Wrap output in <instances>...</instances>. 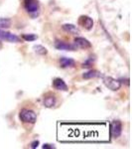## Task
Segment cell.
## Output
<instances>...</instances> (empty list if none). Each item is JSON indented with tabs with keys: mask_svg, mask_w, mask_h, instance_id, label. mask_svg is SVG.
Listing matches in <instances>:
<instances>
[{
	"mask_svg": "<svg viewBox=\"0 0 132 149\" xmlns=\"http://www.w3.org/2000/svg\"><path fill=\"white\" fill-rule=\"evenodd\" d=\"M21 121L23 123H30V124H34L37 121V114L35 113L33 110L28 109H23L20 111L19 114Z\"/></svg>",
	"mask_w": 132,
	"mask_h": 149,
	"instance_id": "1",
	"label": "cell"
},
{
	"mask_svg": "<svg viewBox=\"0 0 132 149\" xmlns=\"http://www.w3.org/2000/svg\"><path fill=\"white\" fill-rule=\"evenodd\" d=\"M24 9L32 16L38 15L40 10V3L38 0H23Z\"/></svg>",
	"mask_w": 132,
	"mask_h": 149,
	"instance_id": "2",
	"label": "cell"
},
{
	"mask_svg": "<svg viewBox=\"0 0 132 149\" xmlns=\"http://www.w3.org/2000/svg\"><path fill=\"white\" fill-rule=\"evenodd\" d=\"M104 84L105 85L106 88H108L109 90L113 91V92H116L120 88L121 86V83L119 81L115 80V79L111 78V77H104Z\"/></svg>",
	"mask_w": 132,
	"mask_h": 149,
	"instance_id": "3",
	"label": "cell"
},
{
	"mask_svg": "<svg viewBox=\"0 0 132 149\" xmlns=\"http://www.w3.org/2000/svg\"><path fill=\"white\" fill-rule=\"evenodd\" d=\"M122 132V124L121 121L113 120L109 125V134H111L112 137H119Z\"/></svg>",
	"mask_w": 132,
	"mask_h": 149,
	"instance_id": "4",
	"label": "cell"
},
{
	"mask_svg": "<svg viewBox=\"0 0 132 149\" xmlns=\"http://www.w3.org/2000/svg\"><path fill=\"white\" fill-rule=\"evenodd\" d=\"M0 40L3 41H7V42L10 43H20L21 39L16 36L15 34H12L10 32H7V31H4L0 28Z\"/></svg>",
	"mask_w": 132,
	"mask_h": 149,
	"instance_id": "5",
	"label": "cell"
},
{
	"mask_svg": "<svg viewBox=\"0 0 132 149\" xmlns=\"http://www.w3.org/2000/svg\"><path fill=\"white\" fill-rule=\"evenodd\" d=\"M75 45L76 47L81 48V49H90V48H92V44H90V41L83 37H76Z\"/></svg>",
	"mask_w": 132,
	"mask_h": 149,
	"instance_id": "6",
	"label": "cell"
},
{
	"mask_svg": "<svg viewBox=\"0 0 132 149\" xmlns=\"http://www.w3.org/2000/svg\"><path fill=\"white\" fill-rule=\"evenodd\" d=\"M79 24L83 26L85 29H86V30H90L93 26V21L90 17L85 15L80 17V19H79Z\"/></svg>",
	"mask_w": 132,
	"mask_h": 149,
	"instance_id": "7",
	"label": "cell"
},
{
	"mask_svg": "<svg viewBox=\"0 0 132 149\" xmlns=\"http://www.w3.org/2000/svg\"><path fill=\"white\" fill-rule=\"evenodd\" d=\"M53 88L57 91H63V92H67L69 90L67 84L60 78H56L53 81Z\"/></svg>",
	"mask_w": 132,
	"mask_h": 149,
	"instance_id": "8",
	"label": "cell"
},
{
	"mask_svg": "<svg viewBox=\"0 0 132 149\" xmlns=\"http://www.w3.org/2000/svg\"><path fill=\"white\" fill-rule=\"evenodd\" d=\"M55 47L58 50H64V51H75L76 50V46L68 44V43H65L63 41H56Z\"/></svg>",
	"mask_w": 132,
	"mask_h": 149,
	"instance_id": "9",
	"label": "cell"
},
{
	"mask_svg": "<svg viewBox=\"0 0 132 149\" xmlns=\"http://www.w3.org/2000/svg\"><path fill=\"white\" fill-rule=\"evenodd\" d=\"M56 102H57V100H56V97L52 93H48L46 97H44V105L48 109L50 107H53L56 105Z\"/></svg>",
	"mask_w": 132,
	"mask_h": 149,
	"instance_id": "10",
	"label": "cell"
},
{
	"mask_svg": "<svg viewBox=\"0 0 132 149\" xmlns=\"http://www.w3.org/2000/svg\"><path fill=\"white\" fill-rule=\"evenodd\" d=\"M60 65H61L62 68H72L76 65V62L72 58L63 57L60 59Z\"/></svg>",
	"mask_w": 132,
	"mask_h": 149,
	"instance_id": "11",
	"label": "cell"
},
{
	"mask_svg": "<svg viewBox=\"0 0 132 149\" xmlns=\"http://www.w3.org/2000/svg\"><path fill=\"white\" fill-rule=\"evenodd\" d=\"M63 29L66 32L69 33V34H73V35L80 34V30H79L78 27L74 25V24H64Z\"/></svg>",
	"mask_w": 132,
	"mask_h": 149,
	"instance_id": "12",
	"label": "cell"
},
{
	"mask_svg": "<svg viewBox=\"0 0 132 149\" xmlns=\"http://www.w3.org/2000/svg\"><path fill=\"white\" fill-rule=\"evenodd\" d=\"M98 74H99V73L97 71H95V70H90V71L85 72L83 74V78L85 79V80H90V79H93L95 77H97Z\"/></svg>",
	"mask_w": 132,
	"mask_h": 149,
	"instance_id": "13",
	"label": "cell"
},
{
	"mask_svg": "<svg viewBox=\"0 0 132 149\" xmlns=\"http://www.w3.org/2000/svg\"><path fill=\"white\" fill-rule=\"evenodd\" d=\"M34 50L37 54L41 55V56H45V55L48 54V50L45 47L41 46V45H37V46L34 47Z\"/></svg>",
	"mask_w": 132,
	"mask_h": 149,
	"instance_id": "14",
	"label": "cell"
},
{
	"mask_svg": "<svg viewBox=\"0 0 132 149\" xmlns=\"http://www.w3.org/2000/svg\"><path fill=\"white\" fill-rule=\"evenodd\" d=\"M11 23L12 22L9 18H0V28H9Z\"/></svg>",
	"mask_w": 132,
	"mask_h": 149,
	"instance_id": "15",
	"label": "cell"
},
{
	"mask_svg": "<svg viewBox=\"0 0 132 149\" xmlns=\"http://www.w3.org/2000/svg\"><path fill=\"white\" fill-rule=\"evenodd\" d=\"M22 39L25 40L26 42H33V41L38 39V36L35 34H23Z\"/></svg>",
	"mask_w": 132,
	"mask_h": 149,
	"instance_id": "16",
	"label": "cell"
},
{
	"mask_svg": "<svg viewBox=\"0 0 132 149\" xmlns=\"http://www.w3.org/2000/svg\"><path fill=\"white\" fill-rule=\"evenodd\" d=\"M38 145H39V141H38V140H35V141H33V142L31 143V148L35 149V148H37V147H38Z\"/></svg>",
	"mask_w": 132,
	"mask_h": 149,
	"instance_id": "17",
	"label": "cell"
},
{
	"mask_svg": "<svg viewBox=\"0 0 132 149\" xmlns=\"http://www.w3.org/2000/svg\"><path fill=\"white\" fill-rule=\"evenodd\" d=\"M43 148H47V149H53V148H55V146H53L51 145V144H44L43 145Z\"/></svg>",
	"mask_w": 132,
	"mask_h": 149,
	"instance_id": "18",
	"label": "cell"
}]
</instances>
